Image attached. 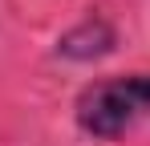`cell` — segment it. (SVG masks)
<instances>
[{"label": "cell", "instance_id": "cell-1", "mask_svg": "<svg viewBox=\"0 0 150 146\" xmlns=\"http://www.w3.org/2000/svg\"><path fill=\"white\" fill-rule=\"evenodd\" d=\"M146 114H150V77L146 73L93 81L77 97V122L98 138H118L130 126H138Z\"/></svg>", "mask_w": 150, "mask_h": 146}]
</instances>
